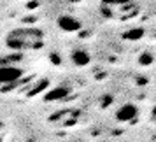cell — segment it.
<instances>
[{"instance_id":"cell-7","label":"cell","mask_w":156,"mask_h":142,"mask_svg":"<svg viewBox=\"0 0 156 142\" xmlns=\"http://www.w3.org/2000/svg\"><path fill=\"white\" fill-rule=\"evenodd\" d=\"M104 5H109V7H116V5H128L132 4V0H102Z\"/></svg>"},{"instance_id":"cell-2","label":"cell","mask_w":156,"mask_h":142,"mask_svg":"<svg viewBox=\"0 0 156 142\" xmlns=\"http://www.w3.org/2000/svg\"><path fill=\"white\" fill-rule=\"evenodd\" d=\"M23 74H25V70L21 67H16V65L0 67V86L14 84V83H18L23 77Z\"/></svg>"},{"instance_id":"cell-6","label":"cell","mask_w":156,"mask_h":142,"mask_svg":"<svg viewBox=\"0 0 156 142\" xmlns=\"http://www.w3.org/2000/svg\"><path fill=\"white\" fill-rule=\"evenodd\" d=\"M69 93H70V88H67V86H56V88H53L51 91H48L44 95V100H46V102L62 100V98H65Z\"/></svg>"},{"instance_id":"cell-9","label":"cell","mask_w":156,"mask_h":142,"mask_svg":"<svg viewBox=\"0 0 156 142\" xmlns=\"http://www.w3.org/2000/svg\"><path fill=\"white\" fill-rule=\"evenodd\" d=\"M2 126H4V123H2V121H0V130H2Z\"/></svg>"},{"instance_id":"cell-3","label":"cell","mask_w":156,"mask_h":142,"mask_svg":"<svg viewBox=\"0 0 156 142\" xmlns=\"http://www.w3.org/2000/svg\"><path fill=\"white\" fill-rule=\"evenodd\" d=\"M137 114H139V109H137L135 104H123L116 111V119L119 121V123H128V121L135 119Z\"/></svg>"},{"instance_id":"cell-10","label":"cell","mask_w":156,"mask_h":142,"mask_svg":"<svg viewBox=\"0 0 156 142\" xmlns=\"http://www.w3.org/2000/svg\"><path fill=\"white\" fill-rule=\"evenodd\" d=\"M0 142H2V139H0Z\"/></svg>"},{"instance_id":"cell-1","label":"cell","mask_w":156,"mask_h":142,"mask_svg":"<svg viewBox=\"0 0 156 142\" xmlns=\"http://www.w3.org/2000/svg\"><path fill=\"white\" fill-rule=\"evenodd\" d=\"M44 42V34L35 27H23L11 30L5 37V44L9 49L21 53L27 49H37Z\"/></svg>"},{"instance_id":"cell-4","label":"cell","mask_w":156,"mask_h":142,"mask_svg":"<svg viewBox=\"0 0 156 142\" xmlns=\"http://www.w3.org/2000/svg\"><path fill=\"white\" fill-rule=\"evenodd\" d=\"M58 28L63 32H77L81 28V21L70 14H63L58 18Z\"/></svg>"},{"instance_id":"cell-8","label":"cell","mask_w":156,"mask_h":142,"mask_svg":"<svg viewBox=\"0 0 156 142\" xmlns=\"http://www.w3.org/2000/svg\"><path fill=\"white\" fill-rule=\"evenodd\" d=\"M46 86H48V81H42V83H39V86H37L35 90H34V91H30V97H32V95H37V93L41 91V90H44Z\"/></svg>"},{"instance_id":"cell-5","label":"cell","mask_w":156,"mask_h":142,"mask_svg":"<svg viewBox=\"0 0 156 142\" xmlns=\"http://www.w3.org/2000/svg\"><path fill=\"white\" fill-rule=\"evenodd\" d=\"M70 60L76 67H86L91 62V56H90V53L86 49H74L70 53Z\"/></svg>"}]
</instances>
